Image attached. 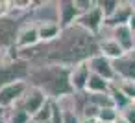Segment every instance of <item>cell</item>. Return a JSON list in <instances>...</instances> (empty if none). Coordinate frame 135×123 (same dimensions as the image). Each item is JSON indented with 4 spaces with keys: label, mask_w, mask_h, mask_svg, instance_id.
<instances>
[{
    "label": "cell",
    "mask_w": 135,
    "mask_h": 123,
    "mask_svg": "<svg viewBox=\"0 0 135 123\" xmlns=\"http://www.w3.org/2000/svg\"><path fill=\"white\" fill-rule=\"evenodd\" d=\"M98 53V41L85 30L70 24L59 30L57 37L50 42H39L32 48L17 50V59L24 61L28 66H65L85 63L89 57Z\"/></svg>",
    "instance_id": "cell-1"
},
{
    "label": "cell",
    "mask_w": 135,
    "mask_h": 123,
    "mask_svg": "<svg viewBox=\"0 0 135 123\" xmlns=\"http://www.w3.org/2000/svg\"><path fill=\"white\" fill-rule=\"evenodd\" d=\"M69 70L65 66H54V64H46V66H30L28 74H26V85L33 86L37 90H41L46 99L56 101L67 94H72L70 86H69Z\"/></svg>",
    "instance_id": "cell-2"
},
{
    "label": "cell",
    "mask_w": 135,
    "mask_h": 123,
    "mask_svg": "<svg viewBox=\"0 0 135 123\" xmlns=\"http://www.w3.org/2000/svg\"><path fill=\"white\" fill-rule=\"evenodd\" d=\"M28 64L21 59H6L0 61V86L9 85L13 81H24L28 74Z\"/></svg>",
    "instance_id": "cell-3"
},
{
    "label": "cell",
    "mask_w": 135,
    "mask_h": 123,
    "mask_svg": "<svg viewBox=\"0 0 135 123\" xmlns=\"http://www.w3.org/2000/svg\"><path fill=\"white\" fill-rule=\"evenodd\" d=\"M115 79L118 81H135V50L122 53L118 59L111 61Z\"/></svg>",
    "instance_id": "cell-4"
},
{
    "label": "cell",
    "mask_w": 135,
    "mask_h": 123,
    "mask_svg": "<svg viewBox=\"0 0 135 123\" xmlns=\"http://www.w3.org/2000/svg\"><path fill=\"white\" fill-rule=\"evenodd\" d=\"M46 101H48V99H46V96H45L41 90H37V88H33V86H26L22 97H21L15 105L21 107V108L32 118V116H33Z\"/></svg>",
    "instance_id": "cell-5"
},
{
    "label": "cell",
    "mask_w": 135,
    "mask_h": 123,
    "mask_svg": "<svg viewBox=\"0 0 135 123\" xmlns=\"http://www.w3.org/2000/svg\"><path fill=\"white\" fill-rule=\"evenodd\" d=\"M74 24H76L78 28L85 30L87 33H91V35L96 37V33H98V31L102 30V26H104V15H102V11L98 9V6H94V8L89 9L87 13L78 15V19H76Z\"/></svg>",
    "instance_id": "cell-6"
},
{
    "label": "cell",
    "mask_w": 135,
    "mask_h": 123,
    "mask_svg": "<svg viewBox=\"0 0 135 123\" xmlns=\"http://www.w3.org/2000/svg\"><path fill=\"white\" fill-rule=\"evenodd\" d=\"M87 68H89V74H94V75H98L109 83L115 81V72H113L111 61L100 53H94L93 57L87 59Z\"/></svg>",
    "instance_id": "cell-7"
},
{
    "label": "cell",
    "mask_w": 135,
    "mask_h": 123,
    "mask_svg": "<svg viewBox=\"0 0 135 123\" xmlns=\"http://www.w3.org/2000/svg\"><path fill=\"white\" fill-rule=\"evenodd\" d=\"M26 81H13L9 85H4L0 86V107L2 108H9L13 107L24 94L26 90Z\"/></svg>",
    "instance_id": "cell-8"
},
{
    "label": "cell",
    "mask_w": 135,
    "mask_h": 123,
    "mask_svg": "<svg viewBox=\"0 0 135 123\" xmlns=\"http://www.w3.org/2000/svg\"><path fill=\"white\" fill-rule=\"evenodd\" d=\"M24 26L19 20L11 19V17H4L0 19V50H8L15 46V37L19 28Z\"/></svg>",
    "instance_id": "cell-9"
},
{
    "label": "cell",
    "mask_w": 135,
    "mask_h": 123,
    "mask_svg": "<svg viewBox=\"0 0 135 123\" xmlns=\"http://www.w3.org/2000/svg\"><path fill=\"white\" fill-rule=\"evenodd\" d=\"M133 13V8H131V0H118V6L115 9V13L104 20V26L105 28H115V26H124L128 24L129 17Z\"/></svg>",
    "instance_id": "cell-10"
},
{
    "label": "cell",
    "mask_w": 135,
    "mask_h": 123,
    "mask_svg": "<svg viewBox=\"0 0 135 123\" xmlns=\"http://www.w3.org/2000/svg\"><path fill=\"white\" fill-rule=\"evenodd\" d=\"M89 79V68H87V61L74 64L69 70V86L72 92H85V83Z\"/></svg>",
    "instance_id": "cell-11"
},
{
    "label": "cell",
    "mask_w": 135,
    "mask_h": 123,
    "mask_svg": "<svg viewBox=\"0 0 135 123\" xmlns=\"http://www.w3.org/2000/svg\"><path fill=\"white\" fill-rule=\"evenodd\" d=\"M39 44V35H37V28L33 24H24L19 28L17 37H15V48L17 50H24V48H32Z\"/></svg>",
    "instance_id": "cell-12"
},
{
    "label": "cell",
    "mask_w": 135,
    "mask_h": 123,
    "mask_svg": "<svg viewBox=\"0 0 135 123\" xmlns=\"http://www.w3.org/2000/svg\"><path fill=\"white\" fill-rule=\"evenodd\" d=\"M76 19H78V11L74 8L72 0H59L57 2V26H59V30L74 24Z\"/></svg>",
    "instance_id": "cell-13"
},
{
    "label": "cell",
    "mask_w": 135,
    "mask_h": 123,
    "mask_svg": "<svg viewBox=\"0 0 135 123\" xmlns=\"http://www.w3.org/2000/svg\"><path fill=\"white\" fill-rule=\"evenodd\" d=\"M109 30V37L122 48V52L126 53V52H131V50H135V46H133V33H131V30L124 24V26H115V28H107Z\"/></svg>",
    "instance_id": "cell-14"
},
{
    "label": "cell",
    "mask_w": 135,
    "mask_h": 123,
    "mask_svg": "<svg viewBox=\"0 0 135 123\" xmlns=\"http://www.w3.org/2000/svg\"><path fill=\"white\" fill-rule=\"evenodd\" d=\"M109 86L111 83L94 75V74H89V79L85 83V92L87 94H107L109 92Z\"/></svg>",
    "instance_id": "cell-15"
},
{
    "label": "cell",
    "mask_w": 135,
    "mask_h": 123,
    "mask_svg": "<svg viewBox=\"0 0 135 123\" xmlns=\"http://www.w3.org/2000/svg\"><path fill=\"white\" fill-rule=\"evenodd\" d=\"M28 119H30V116L21 107L13 105V107L6 108V116H4V121L6 123H28Z\"/></svg>",
    "instance_id": "cell-16"
},
{
    "label": "cell",
    "mask_w": 135,
    "mask_h": 123,
    "mask_svg": "<svg viewBox=\"0 0 135 123\" xmlns=\"http://www.w3.org/2000/svg\"><path fill=\"white\" fill-rule=\"evenodd\" d=\"M35 28H37V35H39V42H50L59 33L57 24H41V26H35Z\"/></svg>",
    "instance_id": "cell-17"
},
{
    "label": "cell",
    "mask_w": 135,
    "mask_h": 123,
    "mask_svg": "<svg viewBox=\"0 0 135 123\" xmlns=\"http://www.w3.org/2000/svg\"><path fill=\"white\" fill-rule=\"evenodd\" d=\"M111 85H113L124 97H128L131 103H135V81H118V79H115Z\"/></svg>",
    "instance_id": "cell-18"
},
{
    "label": "cell",
    "mask_w": 135,
    "mask_h": 123,
    "mask_svg": "<svg viewBox=\"0 0 135 123\" xmlns=\"http://www.w3.org/2000/svg\"><path fill=\"white\" fill-rule=\"evenodd\" d=\"M107 94H109V97H111L113 107L117 108V112H122L124 108H128L129 105H133V103H131L128 97H124V96H122V94H120V92H118V90H117L113 85L109 86V92H107Z\"/></svg>",
    "instance_id": "cell-19"
},
{
    "label": "cell",
    "mask_w": 135,
    "mask_h": 123,
    "mask_svg": "<svg viewBox=\"0 0 135 123\" xmlns=\"http://www.w3.org/2000/svg\"><path fill=\"white\" fill-rule=\"evenodd\" d=\"M52 112H54V101H46L33 116H32V119H37V121H50V118H52Z\"/></svg>",
    "instance_id": "cell-20"
},
{
    "label": "cell",
    "mask_w": 135,
    "mask_h": 123,
    "mask_svg": "<svg viewBox=\"0 0 135 123\" xmlns=\"http://www.w3.org/2000/svg\"><path fill=\"white\" fill-rule=\"evenodd\" d=\"M118 118L117 108L109 107V108H100L96 112V121L98 123H115V119Z\"/></svg>",
    "instance_id": "cell-21"
},
{
    "label": "cell",
    "mask_w": 135,
    "mask_h": 123,
    "mask_svg": "<svg viewBox=\"0 0 135 123\" xmlns=\"http://www.w3.org/2000/svg\"><path fill=\"white\" fill-rule=\"evenodd\" d=\"M96 6H98V9L102 11L104 20H105V19H109V17L115 13L117 6H118V0H96Z\"/></svg>",
    "instance_id": "cell-22"
},
{
    "label": "cell",
    "mask_w": 135,
    "mask_h": 123,
    "mask_svg": "<svg viewBox=\"0 0 135 123\" xmlns=\"http://www.w3.org/2000/svg\"><path fill=\"white\" fill-rule=\"evenodd\" d=\"M72 2H74V8H76L78 15L87 13L89 9H93L96 6V0H72Z\"/></svg>",
    "instance_id": "cell-23"
},
{
    "label": "cell",
    "mask_w": 135,
    "mask_h": 123,
    "mask_svg": "<svg viewBox=\"0 0 135 123\" xmlns=\"http://www.w3.org/2000/svg\"><path fill=\"white\" fill-rule=\"evenodd\" d=\"M118 116H120L122 119H126L128 123H135V107L129 105L128 108H124L122 112H118Z\"/></svg>",
    "instance_id": "cell-24"
},
{
    "label": "cell",
    "mask_w": 135,
    "mask_h": 123,
    "mask_svg": "<svg viewBox=\"0 0 135 123\" xmlns=\"http://www.w3.org/2000/svg\"><path fill=\"white\" fill-rule=\"evenodd\" d=\"M8 13H9V2L8 0H0V19L8 17Z\"/></svg>",
    "instance_id": "cell-25"
},
{
    "label": "cell",
    "mask_w": 135,
    "mask_h": 123,
    "mask_svg": "<svg viewBox=\"0 0 135 123\" xmlns=\"http://www.w3.org/2000/svg\"><path fill=\"white\" fill-rule=\"evenodd\" d=\"M50 123H61V112H59V108L56 107V103H54V112H52Z\"/></svg>",
    "instance_id": "cell-26"
},
{
    "label": "cell",
    "mask_w": 135,
    "mask_h": 123,
    "mask_svg": "<svg viewBox=\"0 0 135 123\" xmlns=\"http://www.w3.org/2000/svg\"><path fill=\"white\" fill-rule=\"evenodd\" d=\"M129 30H131V33L135 35V11L131 13V17H129V20H128V24H126Z\"/></svg>",
    "instance_id": "cell-27"
},
{
    "label": "cell",
    "mask_w": 135,
    "mask_h": 123,
    "mask_svg": "<svg viewBox=\"0 0 135 123\" xmlns=\"http://www.w3.org/2000/svg\"><path fill=\"white\" fill-rule=\"evenodd\" d=\"M80 123H98V121H96L94 118H81Z\"/></svg>",
    "instance_id": "cell-28"
},
{
    "label": "cell",
    "mask_w": 135,
    "mask_h": 123,
    "mask_svg": "<svg viewBox=\"0 0 135 123\" xmlns=\"http://www.w3.org/2000/svg\"><path fill=\"white\" fill-rule=\"evenodd\" d=\"M28 123H50V121H37V119H32V118H30Z\"/></svg>",
    "instance_id": "cell-29"
},
{
    "label": "cell",
    "mask_w": 135,
    "mask_h": 123,
    "mask_svg": "<svg viewBox=\"0 0 135 123\" xmlns=\"http://www.w3.org/2000/svg\"><path fill=\"white\" fill-rule=\"evenodd\" d=\"M4 116H6V108L0 107V119H4Z\"/></svg>",
    "instance_id": "cell-30"
},
{
    "label": "cell",
    "mask_w": 135,
    "mask_h": 123,
    "mask_svg": "<svg viewBox=\"0 0 135 123\" xmlns=\"http://www.w3.org/2000/svg\"><path fill=\"white\" fill-rule=\"evenodd\" d=\"M131 8H133V11H135V0H131Z\"/></svg>",
    "instance_id": "cell-31"
},
{
    "label": "cell",
    "mask_w": 135,
    "mask_h": 123,
    "mask_svg": "<svg viewBox=\"0 0 135 123\" xmlns=\"http://www.w3.org/2000/svg\"><path fill=\"white\" fill-rule=\"evenodd\" d=\"M133 46H135V35H133Z\"/></svg>",
    "instance_id": "cell-32"
},
{
    "label": "cell",
    "mask_w": 135,
    "mask_h": 123,
    "mask_svg": "<svg viewBox=\"0 0 135 123\" xmlns=\"http://www.w3.org/2000/svg\"><path fill=\"white\" fill-rule=\"evenodd\" d=\"M0 123H6V121H4V119H0Z\"/></svg>",
    "instance_id": "cell-33"
},
{
    "label": "cell",
    "mask_w": 135,
    "mask_h": 123,
    "mask_svg": "<svg viewBox=\"0 0 135 123\" xmlns=\"http://www.w3.org/2000/svg\"><path fill=\"white\" fill-rule=\"evenodd\" d=\"M133 107H135V103H133Z\"/></svg>",
    "instance_id": "cell-34"
}]
</instances>
